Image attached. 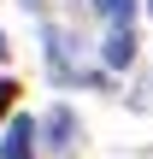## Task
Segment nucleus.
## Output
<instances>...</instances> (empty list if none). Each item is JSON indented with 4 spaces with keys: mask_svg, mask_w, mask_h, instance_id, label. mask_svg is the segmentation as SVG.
<instances>
[{
    "mask_svg": "<svg viewBox=\"0 0 153 159\" xmlns=\"http://www.w3.org/2000/svg\"><path fill=\"white\" fill-rule=\"evenodd\" d=\"M147 12H153V0H147Z\"/></svg>",
    "mask_w": 153,
    "mask_h": 159,
    "instance_id": "obj_7",
    "label": "nucleus"
},
{
    "mask_svg": "<svg viewBox=\"0 0 153 159\" xmlns=\"http://www.w3.org/2000/svg\"><path fill=\"white\" fill-rule=\"evenodd\" d=\"M6 53H12V47H6V35H0V59H6Z\"/></svg>",
    "mask_w": 153,
    "mask_h": 159,
    "instance_id": "obj_6",
    "label": "nucleus"
},
{
    "mask_svg": "<svg viewBox=\"0 0 153 159\" xmlns=\"http://www.w3.org/2000/svg\"><path fill=\"white\" fill-rule=\"evenodd\" d=\"M12 100H18V83H12V77H6V83H0V118H6V112H12Z\"/></svg>",
    "mask_w": 153,
    "mask_h": 159,
    "instance_id": "obj_5",
    "label": "nucleus"
},
{
    "mask_svg": "<svg viewBox=\"0 0 153 159\" xmlns=\"http://www.w3.org/2000/svg\"><path fill=\"white\" fill-rule=\"evenodd\" d=\"M47 136L65 148V136H71V112H53V118H47Z\"/></svg>",
    "mask_w": 153,
    "mask_h": 159,
    "instance_id": "obj_4",
    "label": "nucleus"
},
{
    "mask_svg": "<svg viewBox=\"0 0 153 159\" xmlns=\"http://www.w3.org/2000/svg\"><path fill=\"white\" fill-rule=\"evenodd\" d=\"M35 118H12V130H6V142H0V159H35Z\"/></svg>",
    "mask_w": 153,
    "mask_h": 159,
    "instance_id": "obj_1",
    "label": "nucleus"
},
{
    "mask_svg": "<svg viewBox=\"0 0 153 159\" xmlns=\"http://www.w3.org/2000/svg\"><path fill=\"white\" fill-rule=\"evenodd\" d=\"M94 12L112 18V24H130V18H136V0H94Z\"/></svg>",
    "mask_w": 153,
    "mask_h": 159,
    "instance_id": "obj_3",
    "label": "nucleus"
},
{
    "mask_svg": "<svg viewBox=\"0 0 153 159\" xmlns=\"http://www.w3.org/2000/svg\"><path fill=\"white\" fill-rule=\"evenodd\" d=\"M130 59H136V35H130V24H118L106 41V65H130Z\"/></svg>",
    "mask_w": 153,
    "mask_h": 159,
    "instance_id": "obj_2",
    "label": "nucleus"
}]
</instances>
